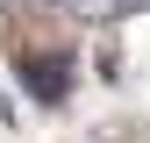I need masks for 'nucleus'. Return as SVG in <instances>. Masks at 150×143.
<instances>
[{
    "label": "nucleus",
    "instance_id": "1",
    "mask_svg": "<svg viewBox=\"0 0 150 143\" xmlns=\"http://www.w3.org/2000/svg\"><path fill=\"white\" fill-rule=\"evenodd\" d=\"M22 86H29V100L57 107V100L71 93V64H64V57H22Z\"/></svg>",
    "mask_w": 150,
    "mask_h": 143
}]
</instances>
